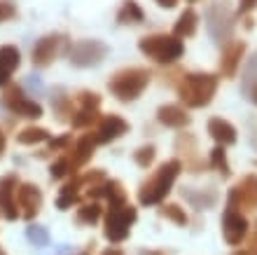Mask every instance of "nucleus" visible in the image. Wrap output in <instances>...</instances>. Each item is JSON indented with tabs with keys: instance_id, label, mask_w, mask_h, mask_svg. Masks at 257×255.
Returning <instances> with one entry per match:
<instances>
[{
	"instance_id": "34",
	"label": "nucleus",
	"mask_w": 257,
	"mask_h": 255,
	"mask_svg": "<svg viewBox=\"0 0 257 255\" xmlns=\"http://www.w3.org/2000/svg\"><path fill=\"white\" fill-rule=\"evenodd\" d=\"M70 143H73L70 134H63L59 138H49V152H66V150H70Z\"/></svg>"
},
{
	"instance_id": "25",
	"label": "nucleus",
	"mask_w": 257,
	"mask_h": 255,
	"mask_svg": "<svg viewBox=\"0 0 257 255\" xmlns=\"http://www.w3.org/2000/svg\"><path fill=\"white\" fill-rule=\"evenodd\" d=\"M80 190L82 185L77 183V178H73L70 183H66L61 188V195L56 197V206L61 208V211H66V208H70L73 204L80 202Z\"/></svg>"
},
{
	"instance_id": "26",
	"label": "nucleus",
	"mask_w": 257,
	"mask_h": 255,
	"mask_svg": "<svg viewBox=\"0 0 257 255\" xmlns=\"http://www.w3.org/2000/svg\"><path fill=\"white\" fill-rule=\"evenodd\" d=\"M145 19L141 5L136 0H124L119 12H117V24H141Z\"/></svg>"
},
{
	"instance_id": "12",
	"label": "nucleus",
	"mask_w": 257,
	"mask_h": 255,
	"mask_svg": "<svg viewBox=\"0 0 257 255\" xmlns=\"http://www.w3.org/2000/svg\"><path fill=\"white\" fill-rule=\"evenodd\" d=\"M17 206H19V215H24L26 220H33L42 208V190L33 183H19Z\"/></svg>"
},
{
	"instance_id": "44",
	"label": "nucleus",
	"mask_w": 257,
	"mask_h": 255,
	"mask_svg": "<svg viewBox=\"0 0 257 255\" xmlns=\"http://www.w3.org/2000/svg\"><path fill=\"white\" fill-rule=\"evenodd\" d=\"M0 255H5V253H3V250H0Z\"/></svg>"
},
{
	"instance_id": "33",
	"label": "nucleus",
	"mask_w": 257,
	"mask_h": 255,
	"mask_svg": "<svg viewBox=\"0 0 257 255\" xmlns=\"http://www.w3.org/2000/svg\"><path fill=\"white\" fill-rule=\"evenodd\" d=\"M255 84H257V54L248 61V66L243 70V94L248 96L250 87H255Z\"/></svg>"
},
{
	"instance_id": "45",
	"label": "nucleus",
	"mask_w": 257,
	"mask_h": 255,
	"mask_svg": "<svg viewBox=\"0 0 257 255\" xmlns=\"http://www.w3.org/2000/svg\"><path fill=\"white\" fill-rule=\"evenodd\" d=\"M82 255H87V253H82Z\"/></svg>"
},
{
	"instance_id": "15",
	"label": "nucleus",
	"mask_w": 257,
	"mask_h": 255,
	"mask_svg": "<svg viewBox=\"0 0 257 255\" xmlns=\"http://www.w3.org/2000/svg\"><path fill=\"white\" fill-rule=\"evenodd\" d=\"M96 145H98V141H96V134L94 131H89V134H82L77 141H75V145L70 150H66L68 159H70V168H73V174H77L84 164H87L91 157H94V150Z\"/></svg>"
},
{
	"instance_id": "42",
	"label": "nucleus",
	"mask_w": 257,
	"mask_h": 255,
	"mask_svg": "<svg viewBox=\"0 0 257 255\" xmlns=\"http://www.w3.org/2000/svg\"><path fill=\"white\" fill-rule=\"evenodd\" d=\"M234 255H250L248 250H238V253H234Z\"/></svg>"
},
{
	"instance_id": "4",
	"label": "nucleus",
	"mask_w": 257,
	"mask_h": 255,
	"mask_svg": "<svg viewBox=\"0 0 257 255\" xmlns=\"http://www.w3.org/2000/svg\"><path fill=\"white\" fill-rule=\"evenodd\" d=\"M138 49H141L148 59L157 61V63H173L185 54V45L180 38L173 33H152L138 40Z\"/></svg>"
},
{
	"instance_id": "24",
	"label": "nucleus",
	"mask_w": 257,
	"mask_h": 255,
	"mask_svg": "<svg viewBox=\"0 0 257 255\" xmlns=\"http://www.w3.org/2000/svg\"><path fill=\"white\" fill-rule=\"evenodd\" d=\"M183 195L187 197V202H190L194 208H199V211H201V208L215 206V202H217V192H215L213 188L199 190V192H194V190H190V188H185Z\"/></svg>"
},
{
	"instance_id": "27",
	"label": "nucleus",
	"mask_w": 257,
	"mask_h": 255,
	"mask_svg": "<svg viewBox=\"0 0 257 255\" xmlns=\"http://www.w3.org/2000/svg\"><path fill=\"white\" fill-rule=\"evenodd\" d=\"M49 138H52V134L45 127H24L17 134V143H21V145H35V143H45Z\"/></svg>"
},
{
	"instance_id": "37",
	"label": "nucleus",
	"mask_w": 257,
	"mask_h": 255,
	"mask_svg": "<svg viewBox=\"0 0 257 255\" xmlns=\"http://www.w3.org/2000/svg\"><path fill=\"white\" fill-rule=\"evenodd\" d=\"M250 255H257V222H255V229H252V236H250Z\"/></svg>"
},
{
	"instance_id": "16",
	"label": "nucleus",
	"mask_w": 257,
	"mask_h": 255,
	"mask_svg": "<svg viewBox=\"0 0 257 255\" xmlns=\"http://www.w3.org/2000/svg\"><path fill=\"white\" fill-rule=\"evenodd\" d=\"M128 131V122L119 115H105L98 120V127H96V141L98 143H112L117 141L122 134Z\"/></svg>"
},
{
	"instance_id": "31",
	"label": "nucleus",
	"mask_w": 257,
	"mask_h": 255,
	"mask_svg": "<svg viewBox=\"0 0 257 255\" xmlns=\"http://www.w3.org/2000/svg\"><path fill=\"white\" fill-rule=\"evenodd\" d=\"M26 236L33 246H40V248L49 243V232H47V227H42V225H28Z\"/></svg>"
},
{
	"instance_id": "22",
	"label": "nucleus",
	"mask_w": 257,
	"mask_h": 255,
	"mask_svg": "<svg viewBox=\"0 0 257 255\" xmlns=\"http://www.w3.org/2000/svg\"><path fill=\"white\" fill-rule=\"evenodd\" d=\"M87 195H89V199L105 197L110 204L126 199V192H124V188H122V183L119 181H103V183H98V185H94V188H89Z\"/></svg>"
},
{
	"instance_id": "38",
	"label": "nucleus",
	"mask_w": 257,
	"mask_h": 255,
	"mask_svg": "<svg viewBox=\"0 0 257 255\" xmlns=\"http://www.w3.org/2000/svg\"><path fill=\"white\" fill-rule=\"evenodd\" d=\"M159 7H166V10H173L178 5V0H155Z\"/></svg>"
},
{
	"instance_id": "30",
	"label": "nucleus",
	"mask_w": 257,
	"mask_h": 255,
	"mask_svg": "<svg viewBox=\"0 0 257 255\" xmlns=\"http://www.w3.org/2000/svg\"><path fill=\"white\" fill-rule=\"evenodd\" d=\"M159 215H164V218L173 220L176 225H180V227H185V225H187V213H185V208H180L178 204H166V206H162V208H159Z\"/></svg>"
},
{
	"instance_id": "43",
	"label": "nucleus",
	"mask_w": 257,
	"mask_h": 255,
	"mask_svg": "<svg viewBox=\"0 0 257 255\" xmlns=\"http://www.w3.org/2000/svg\"><path fill=\"white\" fill-rule=\"evenodd\" d=\"M187 3H196V0H187Z\"/></svg>"
},
{
	"instance_id": "10",
	"label": "nucleus",
	"mask_w": 257,
	"mask_h": 255,
	"mask_svg": "<svg viewBox=\"0 0 257 255\" xmlns=\"http://www.w3.org/2000/svg\"><path fill=\"white\" fill-rule=\"evenodd\" d=\"M227 208L234 211H255L257 208V176L248 174L229 190L227 195Z\"/></svg>"
},
{
	"instance_id": "8",
	"label": "nucleus",
	"mask_w": 257,
	"mask_h": 255,
	"mask_svg": "<svg viewBox=\"0 0 257 255\" xmlns=\"http://www.w3.org/2000/svg\"><path fill=\"white\" fill-rule=\"evenodd\" d=\"M75 108H73V117H70V124L73 129H84V127H91L94 122L101 120V113H98V108H101V96L96 94V92H80V94H75Z\"/></svg>"
},
{
	"instance_id": "3",
	"label": "nucleus",
	"mask_w": 257,
	"mask_h": 255,
	"mask_svg": "<svg viewBox=\"0 0 257 255\" xmlns=\"http://www.w3.org/2000/svg\"><path fill=\"white\" fill-rule=\"evenodd\" d=\"M150 80H152V75H150L148 68H138V66L122 68V70H117V73L110 77L108 89L117 101L131 103L148 89Z\"/></svg>"
},
{
	"instance_id": "18",
	"label": "nucleus",
	"mask_w": 257,
	"mask_h": 255,
	"mask_svg": "<svg viewBox=\"0 0 257 255\" xmlns=\"http://www.w3.org/2000/svg\"><path fill=\"white\" fill-rule=\"evenodd\" d=\"M21 66V52L14 45L0 47V87H7L12 80L14 70Z\"/></svg>"
},
{
	"instance_id": "32",
	"label": "nucleus",
	"mask_w": 257,
	"mask_h": 255,
	"mask_svg": "<svg viewBox=\"0 0 257 255\" xmlns=\"http://www.w3.org/2000/svg\"><path fill=\"white\" fill-rule=\"evenodd\" d=\"M155 157H157L155 145H141V148L134 152V161H136V164H138L141 168H150V166H152Z\"/></svg>"
},
{
	"instance_id": "39",
	"label": "nucleus",
	"mask_w": 257,
	"mask_h": 255,
	"mask_svg": "<svg viewBox=\"0 0 257 255\" xmlns=\"http://www.w3.org/2000/svg\"><path fill=\"white\" fill-rule=\"evenodd\" d=\"M5 148H7V138H5V134H3V129H0V157L5 154Z\"/></svg>"
},
{
	"instance_id": "41",
	"label": "nucleus",
	"mask_w": 257,
	"mask_h": 255,
	"mask_svg": "<svg viewBox=\"0 0 257 255\" xmlns=\"http://www.w3.org/2000/svg\"><path fill=\"white\" fill-rule=\"evenodd\" d=\"M248 99H250L252 103H257V84H255V87H250V92H248Z\"/></svg>"
},
{
	"instance_id": "9",
	"label": "nucleus",
	"mask_w": 257,
	"mask_h": 255,
	"mask_svg": "<svg viewBox=\"0 0 257 255\" xmlns=\"http://www.w3.org/2000/svg\"><path fill=\"white\" fill-rule=\"evenodd\" d=\"M3 106L17 117H28V120L42 117V106L33 99H28L19 84H7L5 94H3Z\"/></svg>"
},
{
	"instance_id": "2",
	"label": "nucleus",
	"mask_w": 257,
	"mask_h": 255,
	"mask_svg": "<svg viewBox=\"0 0 257 255\" xmlns=\"http://www.w3.org/2000/svg\"><path fill=\"white\" fill-rule=\"evenodd\" d=\"M217 92V77L213 73H187L178 84V96L187 108H203Z\"/></svg>"
},
{
	"instance_id": "20",
	"label": "nucleus",
	"mask_w": 257,
	"mask_h": 255,
	"mask_svg": "<svg viewBox=\"0 0 257 255\" xmlns=\"http://www.w3.org/2000/svg\"><path fill=\"white\" fill-rule=\"evenodd\" d=\"M208 134L210 138L217 143V145H234L236 143V127L231 122L222 120V117H210L208 120Z\"/></svg>"
},
{
	"instance_id": "6",
	"label": "nucleus",
	"mask_w": 257,
	"mask_h": 255,
	"mask_svg": "<svg viewBox=\"0 0 257 255\" xmlns=\"http://www.w3.org/2000/svg\"><path fill=\"white\" fill-rule=\"evenodd\" d=\"M206 28L208 33L213 35V40L217 45L231 40V33H234V14L227 7V3H213L206 12Z\"/></svg>"
},
{
	"instance_id": "36",
	"label": "nucleus",
	"mask_w": 257,
	"mask_h": 255,
	"mask_svg": "<svg viewBox=\"0 0 257 255\" xmlns=\"http://www.w3.org/2000/svg\"><path fill=\"white\" fill-rule=\"evenodd\" d=\"M257 7V0H238V14H248Z\"/></svg>"
},
{
	"instance_id": "5",
	"label": "nucleus",
	"mask_w": 257,
	"mask_h": 255,
	"mask_svg": "<svg viewBox=\"0 0 257 255\" xmlns=\"http://www.w3.org/2000/svg\"><path fill=\"white\" fill-rule=\"evenodd\" d=\"M136 218H138V211H136V206H131L126 199L108 204L105 229H103L105 239L112 243H122L128 236V232H131V225L136 222Z\"/></svg>"
},
{
	"instance_id": "29",
	"label": "nucleus",
	"mask_w": 257,
	"mask_h": 255,
	"mask_svg": "<svg viewBox=\"0 0 257 255\" xmlns=\"http://www.w3.org/2000/svg\"><path fill=\"white\" fill-rule=\"evenodd\" d=\"M103 208L98 202H91V204H84V206L77 208V222L80 225H94V222H98V218H101Z\"/></svg>"
},
{
	"instance_id": "13",
	"label": "nucleus",
	"mask_w": 257,
	"mask_h": 255,
	"mask_svg": "<svg viewBox=\"0 0 257 255\" xmlns=\"http://www.w3.org/2000/svg\"><path fill=\"white\" fill-rule=\"evenodd\" d=\"M222 234H224V241L229 243V246H241V241L248 236V220H245V215L241 211L224 208Z\"/></svg>"
},
{
	"instance_id": "7",
	"label": "nucleus",
	"mask_w": 257,
	"mask_h": 255,
	"mask_svg": "<svg viewBox=\"0 0 257 255\" xmlns=\"http://www.w3.org/2000/svg\"><path fill=\"white\" fill-rule=\"evenodd\" d=\"M105 56H108V45L103 40H96V38H91V40H77L68 49V59L77 68L98 66Z\"/></svg>"
},
{
	"instance_id": "19",
	"label": "nucleus",
	"mask_w": 257,
	"mask_h": 255,
	"mask_svg": "<svg viewBox=\"0 0 257 255\" xmlns=\"http://www.w3.org/2000/svg\"><path fill=\"white\" fill-rule=\"evenodd\" d=\"M176 152L185 154V159H187V168H190L192 174H199L206 168L203 159L196 157V138L192 134H178L176 138Z\"/></svg>"
},
{
	"instance_id": "28",
	"label": "nucleus",
	"mask_w": 257,
	"mask_h": 255,
	"mask_svg": "<svg viewBox=\"0 0 257 255\" xmlns=\"http://www.w3.org/2000/svg\"><path fill=\"white\" fill-rule=\"evenodd\" d=\"M208 166H213L215 171H220L222 178H229L231 176V168H229V161H227V152H224L222 145H215V148L210 150V161Z\"/></svg>"
},
{
	"instance_id": "23",
	"label": "nucleus",
	"mask_w": 257,
	"mask_h": 255,
	"mask_svg": "<svg viewBox=\"0 0 257 255\" xmlns=\"http://www.w3.org/2000/svg\"><path fill=\"white\" fill-rule=\"evenodd\" d=\"M196 28H199V14L192 10V7H187L180 17H178L176 26H173V35L176 38H192V35L196 33Z\"/></svg>"
},
{
	"instance_id": "40",
	"label": "nucleus",
	"mask_w": 257,
	"mask_h": 255,
	"mask_svg": "<svg viewBox=\"0 0 257 255\" xmlns=\"http://www.w3.org/2000/svg\"><path fill=\"white\" fill-rule=\"evenodd\" d=\"M101 255H124V250L122 248H105Z\"/></svg>"
},
{
	"instance_id": "17",
	"label": "nucleus",
	"mask_w": 257,
	"mask_h": 255,
	"mask_svg": "<svg viewBox=\"0 0 257 255\" xmlns=\"http://www.w3.org/2000/svg\"><path fill=\"white\" fill-rule=\"evenodd\" d=\"M245 54V42L243 40H236V42H229L227 47L222 49V59H220V70H222L224 77H234L241 66V59Z\"/></svg>"
},
{
	"instance_id": "21",
	"label": "nucleus",
	"mask_w": 257,
	"mask_h": 255,
	"mask_svg": "<svg viewBox=\"0 0 257 255\" xmlns=\"http://www.w3.org/2000/svg\"><path fill=\"white\" fill-rule=\"evenodd\" d=\"M157 120L162 122L164 127L185 129L192 122V117L185 113V108L173 106V103H166V106H159V110H157Z\"/></svg>"
},
{
	"instance_id": "14",
	"label": "nucleus",
	"mask_w": 257,
	"mask_h": 255,
	"mask_svg": "<svg viewBox=\"0 0 257 255\" xmlns=\"http://www.w3.org/2000/svg\"><path fill=\"white\" fill-rule=\"evenodd\" d=\"M17 188H19V178L14 174H7L0 178V213L5 215L7 220H17L19 218Z\"/></svg>"
},
{
	"instance_id": "35",
	"label": "nucleus",
	"mask_w": 257,
	"mask_h": 255,
	"mask_svg": "<svg viewBox=\"0 0 257 255\" xmlns=\"http://www.w3.org/2000/svg\"><path fill=\"white\" fill-rule=\"evenodd\" d=\"M17 14V7L12 3H7V0H0V24L3 21H10Z\"/></svg>"
},
{
	"instance_id": "11",
	"label": "nucleus",
	"mask_w": 257,
	"mask_h": 255,
	"mask_svg": "<svg viewBox=\"0 0 257 255\" xmlns=\"http://www.w3.org/2000/svg\"><path fill=\"white\" fill-rule=\"evenodd\" d=\"M66 42H68V38L63 33L42 35L40 40L35 42V47H33V66H38V68L49 66V63L56 59V54L63 49Z\"/></svg>"
},
{
	"instance_id": "1",
	"label": "nucleus",
	"mask_w": 257,
	"mask_h": 255,
	"mask_svg": "<svg viewBox=\"0 0 257 255\" xmlns=\"http://www.w3.org/2000/svg\"><path fill=\"white\" fill-rule=\"evenodd\" d=\"M180 171H183L180 159L164 161L162 166L157 168L155 174L150 176L148 181L141 185V190H138V202H141L143 206H155V204H162L164 199H166V195L171 192V188H173L176 178L180 176Z\"/></svg>"
}]
</instances>
